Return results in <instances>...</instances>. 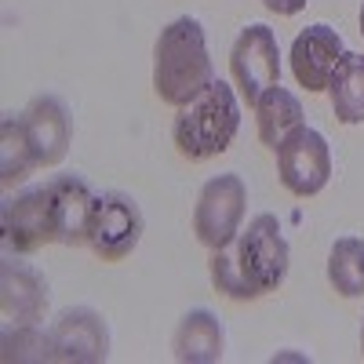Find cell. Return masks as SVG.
I'll list each match as a JSON object with an SVG mask.
<instances>
[{
	"label": "cell",
	"instance_id": "7402d4cb",
	"mask_svg": "<svg viewBox=\"0 0 364 364\" xmlns=\"http://www.w3.org/2000/svg\"><path fill=\"white\" fill-rule=\"evenodd\" d=\"M360 353H364V324H360Z\"/></svg>",
	"mask_w": 364,
	"mask_h": 364
},
{
	"label": "cell",
	"instance_id": "7a4b0ae2",
	"mask_svg": "<svg viewBox=\"0 0 364 364\" xmlns=\"http://www.w3.org/2000/svg\"><path fill=\"white\" fill-rule=\"evenodd\" d=\"M215 80V66L208 55L204 26L193 15H182L161 29L154 44V91L168 106H186Z\"/></svg>",
	"mask_w": 364,
	"mask_h": 364
},
{
	"label": "cell",
	"instance_id": "d6986e66",
	"mask_svg": "<svg viewBox=\"0 0 364 364\" xmlns=\"http://www.w3.org/2000/svg\"><path fill=\"white\" fill-rule=\"evenodd\" d=\"M0 357L8 364L11 360H55V346H51V331L41 324H8L4 339H0Z\"/></svg>",
	"mask_w": 364,
	"mask_h": 364
},
{
	"label": "cell",
	"instance_id": "8fae6325",
	"mask_svg": "<svg viewBox=\"0 0 364 364\" xmlns=\"http://www.w3.org/2000/svg\"><path fill=\"white\" fill-rule=\"evenodd\" d=\"M48 197H51V211H55V237L66 248H80L87 245V230H91V215H95V200L99 193L73 171L66 175H51L48 182Z\"/></svg>",
	"mask_w": 364,
	"mask_h": 364
},
{
	"label": "cell",
	"instance_id": "ba28073f",
	"mask_svg": "<svg viewBox=\"0 0 364 364\" xmlns=\"http://www.w3.org/2000/svg\"><path fill=\"white\" fill-rule=\"evenodd\" d=\"M0 230H4V245L15 255L41 252L44 245H58L55 237V211L48 186H29L0 208Z\"/></svg>",
	"mask_w": 364,
	"mask_h": 364
},
{
	"label": "cell",
	"instance_id": "52a82bcc",
	"mask_svg": "<svg viewBox=\"0 0 364 364\" xmlns=\"http://www.w3.org/2000/svg\"><path fill=\"white\" fill-rule=\"evenodd\" d=\"M273 154H277V175H281L284 190L291 197H317L328 186L331 149H328V139L317 128L299 124Z\"/></svg>",
	"mask_w": 364,
	"mask_h": 364
},
{
	"label": "cell",
	"instance_id": "ac0fdd59",
	"mask_svg": "<svg viewBox=\"0 0 364 364\" xmlns=\"http://www.w3.org/2000/svg\"><path fill=\"white\" fill-rule=\"evenodd\" d=\"M328 284L343 299L364 295V240L360 237H339L328 252Z\"/></svg>",
	"mask_w": 364,
	"mask_h": 364
},
{
	"label": "cell",
	"instance_id": "2e32d148",
	"mask_svg": "<svg viewBox=\"0 0 364 364\" xmlns=\"http://www.w3.org/2000/svg\"><path fill=\"white\" fill-rule=\"evenodd\" d=\"M328 102L339 124H364V51H346L328 80Z\"/></svg>",
	"mask_w": 364,
	"mask_h": 364
},
{
	"label": "cell",
	"instance_id": "3957f363",
	"mask_svg": "<svg viewBox=\"0 0 364 364\" xmlns=\"http://www.w3.org/2000/svg\"><path fill=\"white\" fill-rule=\"evenodd\" d=\"M240 128V99L233 84L211 80L197 99L175 109L171 120V142L178 149V157H186L193 164L211 161L230 149Z\"/></svg>",
	"mask_w": 364,
	"mask_h": 364
},
{
	"label": "cell",
	"instance_id": "9a60e30c",
	"mask_svg": "<svg viewBox=\"0 0 364 364\" xmlns=\"http://www.w3.org/2000/svg\"><path fill=\"white\" fill-rule=\"evenodd\" d=\"M252 109H255V132H259V142L269 146V149H277V146H281V142L302 124V102L291 95L288 87H281V84L266 87Z\"/></svg>",
	"mask_w": 364,
	"mask_h": 364
},
{
	"label": "cell",
	"instance_id": "30bf717a",
	"mask_svg": "<svg viewBox=\"0 0 364 364\" xmlns=\"http://www.w3.org/2000/svg\"><path fill=\"white\" fill-rule=\"evenodd\" d=\"M18 117H22V128H26L37 164L41 168L63 164L70 154V142H73V117L66 102L58 95H37V99H29V106Z\"/></svg>",
	"mask_w": 364,
	"mask_h": 364
},
{
	"label": "cell",
	"instance_id": "277c9868",
	"mask_svg": "<svg viewBox=\"0 0 364 364\" xmlns=\"http://www.w3.org/2000/svg\"><path fill=\"white\" fill-rule=\"evenodd\" d=\"M245 211H248V186L237 171L208 178L200 186V193H197V204H193V233H197V240L208 252L226 248L240 233Z\"/></svg>",
	"mask_w": 364,
	"mask_h": 364
},
{
	"label": "cell",
	"instance_id": "44dd1931",
	"mask_svg": "<svg viewBox=\"0 0 364 364\" xmlns=\"http://www.w3.org/2000/svg\"><path fill=\"white\" fill-rule=\"evenodd\" d=\"M360 37H364V4H360Z\"/></svg>",
	"mask_w": 364,
	"mask_h": 364
},
{
	"label": "cell",
	"instance_id": "e0dca14e",
	"mask_svg": "<svg viewBox=\"0 0 364 364\" xmlns=\"http://www.w3.org/2000/svg\"><path fill=\"white\" fill-rule=\"evenodd\" d=\"M41 164L33 157V149H29V139H26V128H22V117L8 113L0 120V186L8 193L15 186L33 175Z\"/></svg>",
	"mask_w": 364,
	"mask_h": 364
},
{
	"label": "cell",
	"instance_id": "8992f818",
	"mask_svg": "<svg viewBox=\"0 0 364 364\" xmlns=\"http://www.w3.org/2000/svg\"><path fill=\"white\" fill-rule=\"evenodd\" d=\"M146 233V219L135 197L120 193V190H106L95 200V215H91V230H87V248L95 252L102 262H120L128 259L139 240Z\"/></svg>",
	"mask_w": 364,
	"mask_h": 364
},
{
	"label": "cell",
	"instance_id": "6da1fadb",
	"mask_svg": "<svg viewBox=\"0 0 364 364\" xmlns=\"http://www.w3.org/2000/svg\"><path fill=\"white\" fill-rule=\"evenodd\" d=\"M288 266H291V248L277 215L259 211L248 219V226H240V233L226 248L211 252L208 273L215 291H223L226 299L252 302L277 291L288 277Z\"/></svg>",
	"mask_w": 364,
	"mask_h": 364
},
{
	"label": "cell",
	"instance_id": "5b68a950",
	"mask_svg": "<svg viewBox=\"0 0 364 364\" xmlns=\"http://www.w3.org/2000/svg\"><path fill=\"white\" fill-rule=\"evenodd\" d=\"M230 73L248 106H255L262 91L281 80V44L266 22H252L237 33L230 48Z\"/></svg>",
	"mask_w": 364,
	"mask_h": 364
},
{
	"label": "cell",
	"instance_id": "9c48e42d",
	"mask_svg": "<svg viewBox=\"0 0 364 364\" xmlns=\"http://www.w3.org/2000/svg\"><path fill=\"white\" fill-rule=\"evenodd\" d=\"M55 360L66 364H99L109 357V324L91 306H70L51 321Z\"/></svg>",
	"mask_w": 364,
	"mask_h": 364
},
{
	"label": "cell",
	"instance_id": "4fadbf2b",
	"mask_svg": "<svg viewBox=\"0 0 364 364\" xmlns=\"http://www.w3.org/2000/svg\"><path fill=\"white\" fill-rule=\"evenodd\" d=\"M51 306V291L44 273L29 262L8 259L0 266V314L8 324H41Z\"/></svg>",
	"mask_w": 364,
	"mask_h": 364
},
{
	"label": "cell",
	"instance_id": "5bb4252c",
	"mask_svg": "<svg viewBox=\"0 0 364 364\" xmlns=\"http://www.w3.org/2000/svg\"><path fill=\"white\" fill-rule=\"evenodd\" d=\"M171 353L182 364H215L226 353L223 321L211 310H190L171 336Z\"/></svg>",
	"mask_w": 364,
	"mask_h": 364
},
{
	"label": "cell",
	"instance_id": "7c38bea8",
	"mask_svg": "<svg viewBox=\"0 0 364 364\" xmlns=\"http://www.w3.org/2000/svg\"><path fill=\"white\" fill-rule=\"evenodd\" d=\"M343 55H346L343 37L328 22L306 26L291 41V55H288L299 87H306V91H328V80H331V73H336Z\"/></svg>",
	"mask_w": 364,
	"mask_h": 364
},
{
	"label": "cell",
	"instance_id": "ffe728a7",
	"mask_svg": "<svg viewBox=\"0 0 364 364\" xmlns=\"http://www.w3.org/2000/svg\"><path fill=\"white\" fill-rule=\"evenodd\" d=\"M306 4L310 0H262V8L273 11V15H299Z\"/></svg>",
	"mask_w": 364,
	"mask_h": 364
}]
</instances>
